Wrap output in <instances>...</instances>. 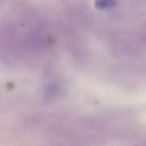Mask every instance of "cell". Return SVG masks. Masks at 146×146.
I'll return each mask as SVG.
<instances>
[{"mask_svg":"<svg viewBox=\"0 0 146 146\" xmlns=\"http://www.w3.org/2000/svg\"><path fill=\"white\" fill-rule=\"evenodd\" d=\"M116 3L115 0H95V5L99 9H106L111 8Z\"/></svg>","mask_w":146,"mask_h":146,"instance_id":"cell-1","label":"cell"}]
</instances>
